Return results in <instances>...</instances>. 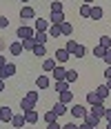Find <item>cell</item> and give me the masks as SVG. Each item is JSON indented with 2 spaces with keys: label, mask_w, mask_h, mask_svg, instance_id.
Segmentation results:
<instances>
[{
  "label": "cell",
  "mask_w": 111,
  "mask_h": 129,
  "mask_svg": "<svg viewBox=\"0 0 111 129\" xmlns=\"http://www.w3.org/2000/svg\"><path fill=\"white\" fill-rule=\"evenodd\" d=\"M25 98H29V100H33V103H38V91L33 89V91H29V93H27Z\"/></svg>",
  "instance_id": "37"
},
{
  "label": "cell",
  "mask_w": 111,
  "mask_h": 129,
  "mask_svg": "<svg viewBox=\"0 0 111 129\" xmlns=\"http://www.w3.org/2000/svg\"><path fill=\"white\" fill-rule=\"evenodd\" d=\"M56 67H58V62H56V58H45V60H42V69H45L47 74H51V71H53Z\"/></svg>",
  "instance_id": "11"
},
{
  "label": "cell",
  "mask_w": 111,
  "mask_h": 129,
  "mask_svg": "<svg viewBox=\"0 0 111 129\" xmlns=\"http://www.w3.org/2000/svg\"><path fill=\"white\" fill-rule=\"evenodd\" d=\"M87 103L89 105H98V103H102V98H100L96 91H89V93H87Z\"/></svg>",
  "instance_id": "26"
},
{
  "label": "cell",
  "mask_w": 111,
  "mask_h": 129,
  "mask_svg": "<svg viewBox=\"0 0 111 129\" xmlns=\"http://www.w3.org/2000/svg\"><path fill=\"white\" fill-rule=\"evenodd\" d=\"M91 7H93V5H85V2H82V7L78 9L80 18H91Z\"/></svg>",
  "instance_id": "24"
},
{
  "label": "cell",
  "mask_w": 111,
  "mask_h": 129,
  "mask_svg": "<svg viewBox=\"0 0 111 129\" xmlns=\"http://www.w3.org/2000/svg\"><path fill=\"white\" fill-rule=\"evenodd\" d=\"M0 80H5V78H2V69H0Z\"/></svg>",
  "instance_id": "48"
},
{
  "label": "cell",
  "mask_w": 111,
  "mask_h": 129,
  "mask_svg": "<svg viewBox=\"0 0 111 129\" xmlns=\"http://www.w3.org/2000/svg\"><path fill=\"white\" fill-rule=\"evenodd\" d=\"M51 11H64V5H62L60 0H53L51 2Z\"/></svg>",
  "instance_id": "35"
},
{
  "label": "cell",
  "mask_w": 111,
  "mask_h": 129,
  "mask_svg": "<svg viewBox=\"0 0 111 129\" xmlns=\"http://www.w3.org/2000/svg\"><path fill=\"white\" fill-rule=\"evenodd\" d=\"M11 125L16 129H22L27 125V118H25V114H22V111H20V114H13V118H11Z\"/></svg>",
  "instance_id": "4"
},
{
  "label": "cell",
  "mask_w": 111,
  "mask_h": 129,
  "mask_svg": "<svg viewBox=\"0 0 111 129\" xmlns=\"http://www.w3.org/2000/svg\"><path fill=\"white\" fill-rule=\"evenodd\" d=\"M58 100L64 105H69V103H73V93H71V89H67V91H62V93H58Z\"/></svg>",
  "instance_id": "15"
},
{
  "label": "cell",
  "mask_w": 111,
  "mask_h": 129,
  "mask_svg": "<svg viewBox=\"0 0 111 129\" xmlns=\"http://www.w3.org/2000/svg\"><path fill=\"white\" fill-rule=\"evenodd\" d=\"M36 87H38V89H49V87H51L49 76H38L36 78Z\"/></svg>",
  "instance_id": "9"
},
{
  "label": "cell",
  "mask_w": 111,
  "mask_h": 129,
  "mask_svg": "<svg viewBox=\"0 0 111 129\" xmlns=\"http://www.w3.org/2000/svg\"><path fill=\"white\" fill-rule=\"evenodd\" d=\"M102 60H104V64H111V49H107V53H104Z\"/></svg>",
  "instance_id": "38"
},
{
  "label": "cell",
  "mask_w": 111,
  "mask_h": 129,
  "mask_svg": "<svg viewBox=\"0 0 111 129\" xmlns=\"http://www.w3.org/2000/svg\"><path fill=\"white\" fill-rule=\"evenodd\" d=\"M62 129H78V122H67V125H62Z\"/></svg>",
  "instance_id": "39"
},
{
  "label": "cell",
  "mask_w": 111,
  "mask_h": 129,
  "mask_svg": "<svg viewBox=\"0 0 111 129\" xmlns=\"http://www.w3.org/2000/svg\"><path fill=\"white\" fill-rule=\"evenodd\" d=\"M78 78H80V74H78L76 69H67V78H64V80H67L69 85H71V82H76Z\"/></svg>",
  "instance_id": "29"
},
{
  "label": "cell",
  "mask_w": 111,
  "mask_h": 129,
  "mask_svg": "<svg viewBox=\"0 0 111 129\" xmlns=\"http://www.w3.org/2000/svg\"><path fill=\"white\" fill-rule=\"evenodd\" d=\"M16 74H18V67H16L13 62H7V64H5V69H2V78H5V80H7V78H13Z\"/></svg>",
  "instance_id": "5"
},
{
  "label": "cell",
  "mask_w": 111,
  "mask_h": 129,
  "mask_svg": "<svg viewBox=\"0 0 111 129\" xmlns=\"http://www.w3.org/2000/svg\"><path fill=\"white\" fill-rule=\"evenodd\" d=\"M49 22L51 25H62L64 22V11H51L49 13Z\"/></svg>",
  "instance_id": "8"
},
{
  "label": "cell",
  "mask_w": 111,
  "mask_h": 129,
  "mask_svg": "<svg viewBox=\"0 0 111 129\" xmlns=\"http://www.w3.org/2000/svg\"><path fill=\"white\" fill-rule=\"evenodd\" d=\"M33 40H36V45H47V42H49V34H47V31H36Z\"/></svg>",
  "instance_id": "14"
},
{
  "label": "cell",
  "mask_w": 111,
  "mask_h": 129,
  "mask_svg": "<svg viewBox=\"0 0 111 129\" xmlns=\"http://www.w3.org/2000/svg\"><path fill=\"white\" fill-rule=\"evenodd\" d=\"M42 120H45V122L49 125V122H56V120H58V116H56V111H53V109H49V111H47V114L42 116Z\"/></svg>",
  "instance_id": "32"
},
{
  "label": "cell",
  "mask_w": 111,
  "mask_h": 129,
  "mask_svg": "<svg viewBox=\"0 0 111 129\" xmlns=\"http://www.w3.org/2000/svg\"><path fill=\"white\" fill-rule=\"evenodd\" d=\"M47 34H49V38H58V36H62V31H60V25H51Z\"/></svg>",
  "instance_id": "31"
},
{
  "label": "cell",
  "mask_w": 111,
  "mask_h": 129,
  "mask_svg": "<svg viewBox=\"0 0 111 129\" xmlns=\"http://www.w3.org/2000/svg\"><path fill=\"white\" fill-rule=\"evenodd\" d=\"M22 2H29V0H22Z\"/></svg>",
  "instance_id": "50"
},
{
  "label": "cell",
  "mask_w": 111,
  "mask_h": 129,
  "mask_svg": "<svg viewBox=\"0 0 111 129\" xmlns=\"http://www.w3.org/2000/svg\"><path fill=\"white\" fill-rule=\"evenodd\" d=\"M107 129H111V122H107Z\"/></svg>",
  "instance_id": "49"
},
{
  "label": "cell",
  "mask_w": 111,
  "mask_h": 129,
  "mask_svg": "<svg viewBox=\"0 0 111 129\" xmlns=\"http://www.w3.org/2000/svg\"><path fill=\"white\" fill-rule=\"evenodd\" d=\"M104 120H107V122H111V109H107V111H104Z\"/></svg>",
  "instance_id": "42"
},
{
  "label": "cell",
  "mask_w": 111,
  "mask_h": 129,
  "mask_svg": "<svg viewBox=\"0 0 111 129\" xmlns=\"http://www.w3.org/2000/svg\"><path fill=\"white\" fill-rule=\"evenodd\" d=\"M104 78L111 80V64H107V69H104Z\"/></svg>",
  "instance_id": "41"
},
{
  "label": "cell",
  "mask_w": 111,
  "mask_h": 129,
  "mask_svg": "<svg viewBox=\"0 0 111 129\" xmlns=\"http://www.w3.org/2000/svg\"><path fill=\"white\" fill-rule=\"evenodd\" d=\"M22 51H25V49H22V42H20V40H16V42L9 45V53H11V56H20Z\"/></svg>",
  "instance_id": "13"
},
{
  "label": "cell",
  "mask_w": 111,
  "mask_h": 129,
  "mask_svg": "<svg viewBox=\"0 0 111 129\" xmlns=\"http://www.w3.org/2000/svg\"><path fill=\"white\" fill-rule=\"evenodd\" d=\"M20 42H22V49H25V51H33V47H36V40H33V38L20 40Z\"/></svg>",
  "instance_id": "30"
},
{
  "label": "cell",
  "mask_w": 111,
  "mask_h": 129,
  "mask_svg": "<svg viewBox=\"0 0 111 129\" xmlns=\"http://www.w3.org/2000/svg\"><path fill=\"white\" fill-rule=\"evenodd\" d=\"M20 109H22V114H25V111H31V109H36V103L29 100V98H22V100H20Z\"/></svg>",
  "instance_id": "16"
},
{
  "label": "cell",
  "mask_w": 111,
  "mask_h": 129,
  "mask_svg": "<svg viewBox=\"0 0 111 129\" xmlns=\"http://www.w3.org/2000/svg\"><path fill=\"white\" fill-rule=\"evenodd\" d=\"M82 2H85V5H93V0H82Z\"/></svg>",
  "instance_id": "46"
},
{
  "label": "cell",
  "mask_w": 111,
  "mask_h": 129,
  "mask_svg": "<svg viewBox=\"0 0 111 129\" xmlns=\"http://www.w3.org/2000/svg\"><path fill=\"white\" fill-rule=\"evenodd\" d=\"M47 129H62V125H58V120H56V122H49Z\"/></svg>",
  "instance_id": "40"
},
{
  "label": "cell",
  "mask_w": 111,
  "mask_h": 129,
  "mask_svg": "<svg viewBox=\"0 0 111 129\" xmlns=\"http://www.w3.org/2000/svg\"><path fill=\"white\" fill-rule=\"evenodd\" d=\"M60 31H62V36H71V34H73V25L64 20V22L60 25Z\"/></svg>",
  "instance_id": "27"
},
{
  "label": "cell",
  "mask_w": 111,
  "mask_h": 129,
  "mask_svg": "<svg viewBox=\"0 0 111 129\" xmlns=\"http://www.w3.org/2000/svg\"><path fill=\"white\" fill-rule=\"evenodd\" d=\"M51 76H53V80H64V78H67V69H64L62 64H58V67L51 71Z\"/></svg>",
  "instance_id": "10"
},
{
  "label": "cell",
  "mask_w": 111,
  "mask_h": 129,
  "mask_svg": "<svg viewBox=\"0 0 111 129\" xmlns=\"http://www.w3.org/2000/svg\"><path fill=\"white\" fill-rule=\"evenodd\" d=\"M104 105L102 103H98V105H91V114H96V116H100V118H104Z\"/></svg>",
  "instance_id": "22"
},
{
  "label": "cell",
  "mask_w": 111,
  "mask_h": 129,
  "mask_svg": "<svg viewBox=\"0 0 111 129\" xmlns=\"http://www.w3.org/2000/svg\"><path fill=\"white\" fill-rule=\"evenodd\" d=\"M71 58V53L67 51V47H58L56 49V62H60V64H64L67 60Z\"/></svg>",
  "instance_id": "2"
},
{
  "label": "cell",
  "mask_w": 111,
  "mask_h": 129,
  "mask_svg": "<svg viewBox=\"0 0 111 129\" xmlns=\"http://www.w3.org/2000/svg\"><path fill=\"white\" fill-rule=\"evenodd\" d=\"M0 122H2V118H0Z\"/></svg>",
  "instance_id": "51"
},
{
  "label": "cell",
  "mask_w": 111,
  "mask_h": 129,
  "mask_svg": "<svg viewBox=\"0 0 111 129\" xmlns=\"http://www.w3.org/2000/svg\"><path fill=\"white\" fill-rule=\"evenodd\" d=\"M104 53H107V49H104L102 45H98V47H93V56H96V58H104Z\"/></svg>",
  "instance_id": "33"
},
{
  "label": "cell",
  "mask_w": 111,
  "mask_h": 129,
  "mask_svg": "<svg viewBox=\"0 0 111 129\" xmlns=\"http://www.w3.org/2000/svg\"><path fill=\"white\" fill-rule=\"evenodd\" d=\"M49 27H51V22L47 18H36V25H33L36 31H49Z\"/></svg>",
  "instance_id": "7"
},
{
  "label": "cell",
  "mask_w": 111,
  "mask_h": 129,
  "mask_svg": "<svg viewBox=\"0 0 111 129\" xmlns=\"http://www.w3.org/2000/svg\"><path fill=\"white\" fill-rule=\"evenodd\" d=\"M69 87H71V85H69L67 80H56V82H53V89L58 91V93H62V91H67Z\"/></svg>",
  "instance_id": "18"
},
{
  "label": "cell",
  "mask_w": 111,
  "mask_h": 129,
  "mask_svg": "<svg viewBox=\"0 0 111 129\" xmlns=\"http://www.w3.org/2000/svg\"><path fill=\"white\" fill-rule=\"evenodd\" d=\"M16 34H18L20 40H27V38H33V36H36V29H33V27H27V25H20L16 29Z\"/></svg>",
  "instance_id": "1"
},
{
  "label": "cell",
  "mask_w": 111,
  "mask_h": 129,
  "mask_svg": "<svg viewBox=\"0 0 111 129\" xmlns=\"http://www.w3.org/2000/svg\"><path fill=\"white\" fill-rule=\"evenodd\" d=\"M71 56H73V58H85V56H87V47H85V45H80V42H78Z\"/></svg>",
  "instance_id": "21"
},
{
  "label": "cell",
  "mask_w": 111,
  "mask_h": 129,
  "mask_svg": "<svg viewBox=\"0 0 111 129\" xmlns=\"http://www.w3.org/2000/svg\"><path fill=\"white\" fill-rule=\"evenodd\" d=\"M53 111H56V116L60 118V116H64V114H67L69 109H67V105H64V103H60V100H58V103L53 105Z\"/></svg>",
  "instance_id": "19"
},
{
  "label": "cell",
  "mask_w": 111,
  "mask_h": 129,
  "mask_svg": "<svg viewBox=\"0 0 111 129\" xmlns=\"http://www.w3.org/2000/svg\"><path fill=\"white\" fill-rule=\"evenodd\" d=\"M104 85H107V87H109V91H111V80H107V82H104Z\"/></svg>",
  "instance_id": "47"
},
{
  "label": "cell",
  "mask_w": 111,
  "mask_h": 129,
  "mask_svg": "<svg viewBox=\"0 0 111 129\" xmlns=\"http://www.w3.org/2000/svg\"><path fill=\"white\" fill-rule=\"evenodd\" d=\"M98 45H102L104 49H111V36H100V42Z\"/></svg>",
  "instance_id": "34"
},
{
  "label": "cell",
  "mask_w": 111,
  "mask_h": 129,
  "mask_svg": "<svg viewBox=\"0 0 111 129\" xmlns=\"http://www.w3.org/2000/svg\"><path fill=\"white\" fill-rule=\"evenodd\" d=\"M9 27V18L7 16H0V29H7Z\"/></svg>",
  "instance_id": "36"
},
{
  "label": "cell",
  "mask_w": 111,
  "mask_h": 129,
  "mask_svg": "<svg viewBox=\"0 0 111 129\" xmlns=\"http://www.w3.org/2000/svg\"><path fill=\"white\" fill-rule=\"evenodd\" d=\"M25 118H27V125H36L40 116H38L36 109H31V111H25Z\"/></svg>",
  "instance_id": "17"
},
{
  "label": "cell",
  "mask_w": 111,
  "mask_h": 129,
  "mask_svg": "<svg viewBox=\"0 0 111 129\" xmlns=\"http://www.w3.org/2000/svg\"><path fill=\"white\" fill-rule=\"evenodd\" d=\"M5 64H7V60H5V56H0V69H5Z\"/></svg>",
  "instance_id": "44"
},
{
  "label": "cell",
  "mask_w": 111,
  "mask_h": 129,
  "mask_svg": "<svg viewBox=\"0 0 111 129\" xmlns=\"http://www.w3.org/2000/svg\"><path fill=\"white\" fill-rule=\"evenodd\" d=\"M96 93H98L100 98H102V100H107V98H109V87H107V85H98V87H96Z\"/></svg>",
  "instance_id": "20"
},
{
  "label": "cell",
  "mask_w": 111,
  "mask_h": 129,
  "mask_svg": "<svg viewBox=\"0 0 111 129\" xmlns=\"http://www.w3.org/2000/svg\"><path fill=\"white\" fill-rule=\"evenodd\" d=\"M102 16H104V9L98 7V5H93V7H91V18H93V20H100Z\"/></svg>",
  "instance_id": "25"
},
{
  "label": "cell",
  "mask_w": 111,
  "mask_h": 129,
  "mask_svg": "<svg viewBox=\"0 0 111 129\" xmlns=\"http://www.w3.org/2000/svg\"><path fill=\"white\" fill-rule=\"evenodd\" d=\"M5 91V80H0V93Z\"/></svg>",
  "instance_id": "45"
},
{
  "label": "cell",
  "mask_w": 111,
  "mask_h": 129,
  "mask_svg": "<svg viewBox=\"0 0 111 129\" xmlns=\"http://www.w3.org/2000/svg\"><path fill=\"white\" fill-rule=\"evenodd\" d=\"M20 18H22V20H31V18H36V9L29 7V5H25V7L20 9Z\"/></svg>",
  "instance_id": "6"
},
{
  "label": "cell",
  "mask_w": 111,
  "mask_h": 129,
  "mask_svg": "<svg viewBox=\"0 0 111 129\" xmlns=\"http://www.w3.org/2000/svg\"><path fill=\"white\" fill-rule=\"evenodd\" d=\"M78 129H93L91 125H87V122H82V125H78Z\"/></svg>",
  "instance_id": "43"
},
{
  "label": "cell",
  "mask_w": 111,
  "mask_h": 129,
  "mask_svg": "<svg viewBox=\"0 0 111 129\" xmlns=\"http://www.w3.org/2000/svg\"><path fill=\"white\" fill-rule=\"evenodd\" d=\"M0 118H2V122H11V118H13V111H11V107H2L0 109Z\"/></svg>",
  "instance_id": "12"
},
{
  "label": "cell",
  "mask_w": 111,
  "mask_h": 129,
  "mask_svg": "<svg viewBox=\"0 0 111 129\" xmlns=\"http://www.w3.org/2000/svg\"><path fill=\"white\" fill-rule=\"evenodd\" d=\"M33 56L45 58V56H47V45H36V47H33Z\"/></svg>",
  "instance_id": "28"
},
{
  "label": "cell",
  "mask_w": 111,
  "mask_h": 129,
  "mask_svg": "<svg viewBox=\"0 0 111 129\" xmlns=\"http://www.w3.org/2000/svg\"><path fill=\"white\" fill-rule=\"evenodd\" d=\"M93 129H98V127H93Z\"/></svg>",
  "instance_id": "52"
},
{
  "label": "cell",
  "mask_w": 111,
  "mask_h": 129,
  "mask_svg": "<svg viewBox=\"0 0 111 129\" xmlns=\"http://www.w3.org/2000/svg\"><path fill=\"white\" fill-rule=\"evenodd\" d=\"M69 114H71L73 118H87V114H89V111H87L85 105H73V107L69 109Z\"/></svg>",
  "instance_id": "3"
},
{
  "label": "cell",
  "mask_w": 111,
  "mask_h": 129,
  "mask_svg": "<svg viewBox=\"0 0 111 129\" xmlns=\"http://www.w3.org/2000/svg\"><path fill=\"white\" fill-rule=\"evenodd\" d=\"M85 122L87 125H91V127H98V122H100V116H96V114H87V118H85Z\"/></svg>",
  "instance_id": "23"
}]
</instances>
